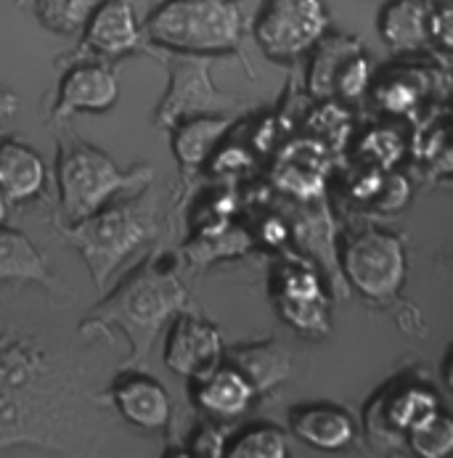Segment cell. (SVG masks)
Segmentation results:
<instances>
[{
    "instance_id": "obj_23",
    "label": "cell",
    "mask_w": 453,
    "mask_h": 458,
    "mask_svg": "<svg viewBox=\"0 0 453 458\" xmlns=\"http://www.w3.org/2000/svg\"><path fill=\"white\" fill-rule=\"evenodd\" d=\"M93 0H38V19L56 35H74L85 27Z\"/></svg>"
},
{
    "instance_id": "obj_24",
    "label": "cell",
    "mask_w": 453,
    "mask_h": 458,
    "mask_svg": "<svg viewBox=\"0 0 453 458\" xmlns=\"http://www.w3.org/2000/svg\"><path fill=\"white\" fill-rule=\"evenodd\" d=\"M226 448H228V435L226 429L209 419L204 424H199L194 432L189 435V445H186V454H194V456H226Z\"/></svg>"
},
{
    "instance_id": "obj_15",
    "label": "cell",
    "mask_w": 453,
    "mask_h": 458,
    "mask_svg": "<svg viewBox=\"0 0 453 458\" xmlns=\"http://www.w3.org/2000/svg\"><path fill=\"white\" fill-rule=\"evenodd\" d=\"M430 0H392L380 16V35L392 51H419L430 40Z\"/></svg>"
},
{
    "instance_id": "obj_29",
    "label": "cell",
    "mask_w": 453,
    "mask_h": 458,
    "mask_svg": "<svg viewBox=\"0 0 453 458\" xmlns=\"http://www.w3.org/2000/svg\"><path fill=\"white\" fill-rule=\"evenodd\" d=\"M8 204H11V199L5 197V191L0 189V225H3L5 217H8Z\"/></svg>"
},
{
    "instance_id": "obj_7",
    "label": "cell",
    "mask_w": 453,
    "mask_h": 458,
    "mask_svg": "<svg viewBox=\"0 0 453 458\" xmlns=\"http://www.w3.org/2000/svg\"><path fill=\"white\" fill-rule=\"evenodd\" d=\"M236 106V98L220 93L207 69V56L178 54L170 66V88L157 106V125L173 128L181 120L204 117V114H223Z\"/></svg>"
},
{
    "instance_id": "obj_11",
    "label": "cell",
    "mask_w": 453,
    "mask_h": 458,
    "mask_svg": "<svg viewBox=\"0 0 453 458\" xmlns=\"http://www.w3.org/2000/svg\"><path fill=\"white\" fill-rule=\"evenodd\" d=\"M192 397L204 416L215 421H234L250 411L258 393L239 369L223 360L192 379Z\"/></svg>"
},
{
    "instance_id": "obj_10",
    "label": "cell",
    "mask_w": 453,
    "mask_h": 458,
    "mask_svg": "<svg viewBox=\"0 0 453 458\" xmlns=\"http://www.w3.org/2000/svg\"><path fill=\"white\" fill-rule=\"evenodd\" d=\"M120 98V82L109 66L96 62H80L74 64L59 85L56 96V120H69L80 112H107Z\"/></svg>"
},
{
    "instance_id": "obj_2",
    "label": "cell",
    "mask_w": 453,
    "mask_h": 458,
    "mask_svg": "<svg viewBox=\"0 0 453 458\" xmlns=\"http://www.w3.org/2000/svg\"><path fill=\"white\" fill-rule=\"evenodd\" d=\"M157 231L154 197L112 199L82 220L69 223L66 239L82 255L96 286L101 289L115 267L143 247Z\"/></svg>"
},
{
    "instance_id": "obj_28",
    "label": "cell",
    "mask_w": 453,
    "mask_h": 458,
    "mask_svg": "<svg viewBox=\"0 0 453 458\" xmlns=\"http://www.w3.org/2000/svg\"><path fill=\"white\" fill-rule=\"evenodd\" d=\"M438 162H440L438 167H440L443 173H453V146L446 151V154H443V157H440V159H438Z\"/></svg>"
},
{
    "instance_id": "obj_3",
    "label": "cell",
    "mask_w": 453,
    "mask_h": 458,
    "mask_svg": "<svg viewBox=\"0 0 453 458\" xmlns=\"http://www.w3.org/2000/svg\"><path fill=\"white\" fill-rule=\"evenodd\" d=\"M149 43L189 56L231 54L242 43V13L234 0H165L143 21Z\"/></svg>"
},
{
    "instance_id": "obj_12",
    "label": "cell",
    "mask_w": 453,
    "mask_h": 458,
    "mask_svg": "<svg viewBox=\"0 0 453 458\" xmlns=\"http://www.w3.org/2000/svg\"><path fill=\"white\" fill-rule=\"evenodd\" d=\"M112 403L120 416L138 429H162L170 424L173 403L170 393L143 371H125L112 382Z\"/></svg>"
},
{
    "instance_id": "obj_5",
    "label": "cell",
    "mask_w": 453,
    "mask_h": 458,
    "mask_svg": "<svg viewBox=\"0 0 453 458\" xmlns=\"http://www.w3.org/2000/svg\"><path fill=\"white\" fill-rule=\"evenodd\" d=\"M324 0H265L255 21V40L270 59H297L326 35Z\"/></svg>"
},
{
    "instance_id": "obj_14",
    "label": "cell",
    "mask_w": 453,
    "mask_h": 458,
    "mask_svg": "<svg viewBox=\"0 0 453 458\" xmlns=\"http://www.w3.org/2000/svg\"><path fill=\"white\" fill-rule=\"evenodd\" d=\"M0 189L11 201H30L46 189V162L43 157L16 140L5 138L0 143Z\"/></svg>"
},
{
    "instance_id": "obj_4",
    "label": "cell",
    "mask_w": 453,
    "mask_h": 458,
    "mask_svg": "<svg viewBox=\"0 0 453 458\" xmlns=\"http://www.w3.org/2000/svg\"><path fill=\"white\" fill-rule=\"evenodd\" d=\"M56 178L62 212L66 223H74L120 194H128L130 189L146 186L151 181V170L132 167L125 173L115 165L109 154L90 146L88 140H62Z\"/></svg>"
},
{
    "instance_id": "obj_21",
    "label": "cell",
    "mask_w": 453,
    "mask_h": 458,
    "mask_svg": "<svg viewBox=\"0 0 453 458\" xmlns=\"http://www.w3.org/2000/svg\"><path fill=\"white\" fill-rule=\"evenodd\" d=\"M408 445L422 458H446L453 454V416L446 411H435L422 424H416L408 435Z\"/></svg>"
},
{
    "instance_id": "obj_16",
    "label": "cell",
    "mask_w": 453,
    "mask_h": 458,
    "mask_svg": "<svg viewBox=\"0 0 453 458\" xmlns=\"http://www.w3.org/2000/svg\"><path fill=\"white\" fill-rule=\"evenodd\" d=\"M234 120L220 117V114H204V117H192L181 120L173 125V154L181 162L184 170H196L209 159V154L218 148L223 135L231 131Z\"/></svg>"
},
{
    "instance_id": "obj_27",
    "label": "cell",
    "mask_w": 453,
    "mask_h": 458,
    "mask_svg": "<svg viewBox=\"0 0 453 458\" xmlns=\"http://www.w3.org/2000/svg\"><path fill=\"white\" fill-rule=\"evenodd\" d=\"M443 382H446V387L453 393V347L449 350L446 360H443Z\"/></svg>"
},
{
    "instance_id": "obj_20",
    "label": "cell",
    "mask_w": 453,
    "mask_h": 458,
    "mask_svg": "<svg viewBox=\"0 0 453 458\" xmlns=\"http://www.w3.org/2000/svg\"><path fill=\"white\" fill-rule=\"evenodd\" d=\"M440 408L438 394L430 393L427 387H406L400 393L389 394L385 400V421L389 429H395V435H408L416 424H422L427 416H432Z\"/></svg>"
},
{
    "instance_id": "obj_6",
    "label": "cell",
    "mask_w": 453,
    "mask_h": 458,
    "mask_svg": "<svg viewBox=\"0 0 453 458\" xmlns=\"http://www.w3.org/2000/svg\"><path fill=\"white\" fill-rule=\"evenodd\" d=\"M342 267L353 289L363 297L388 300L406 281V250L395 233L366 228L345 244Z\"/></svg>"
},
{
    "instance_id": "obj_18",
    "label": "cell",
    "mask_w": 453,
    "mask_h": 458,
    "mask_svg": "<svg viewBox=\"0 0 453 458\" xmlns=\"http://www.w3.org/2000/svg\"><path fill=\"white\" fill-rule=\"evenodd\" d=\"M0 281H51L48 265L35 244L24 233L5 225H0Z\"/></svg>"
},
{
    "instance_id": "obj_1",
    "label": "cell",
    "mask_w": 453,
    "mask_h": 458,
    "mask_svg": "<svg viewBox=\"0 0 453 458\" xmlns=\"http://www.w3.org/2000/svg\"><path fill=\"white\" fill-rule=\"evenodd\" d=\"M186 289L178 276L154 260L138 265L120 289L96 308V313L82 321L88 327H120L130 339V366H141L151 352L157 336L184 310Z\"/></svg>"
},
{
    "instance_id": "obj_13",
    "label": "cell",
    "mask_w": 453,
    "mask_h": 458,
    "mask_svg": "<svg viewBox=\"0 0 453 458\" xmlns=\"http://www.w3.org/2000/svg\"><path fill=\"white\" fill-rule=\"evenodd\" d=\"M289 429L297 440L319 451H339L350 445L355 437V424L350 413L329 403H311V405L292 408Z\"/></svg>"
},
{
    "instance_id": "obj_17",
    "label": "cell",
    "mask_w": 453,
    "mask_h": 458,
    "mask_svg": "<svg viewBox=\"0 0 453 458\" xmlns=\"http://www.w3.org/2000/svg\"><path fill=\"white\" fill-rule=\"evenodd\" d=\"M223 360L231 363L234 369H239L250 379V385L255 387L258 394L268 393L270 387L284 382L289 377V369H292L286 350L281 344H276V342L236 347Z\"/></svg>"
},
{
    "instance_id": "obj_22",
    "label": "cell",
    "mask_w": 453,
    "mask_h": 458,
    "mask_svg": "<svg viewBox=\"0 0 453 458\" xmlns=\"http://www.w3.org/2000/svg\"><path fill=\"white\" fill-rule=\"evenodd\" d=\"M226 456L231 458H286L289 456V445H286V435L284 429L273 427V424H255L244 432H239L228 448Z\"/></svg>"
},
{
    "instance_id": "obj_8",
    "label": "cell",
    "mask_w": 453,
    "mask_h": 458,
    "mask_svg": "<svg viewBox=\"0 0 453 458\" xmlns=\"http://www.w3.org/2000/svg\"><path fill=\"white\" fill-rule=\"evenodd\" d=\"M218 363H223V342L218 328L181 310L167 328L165 366L178 377L196 379Z\"/></svg>"
},
{
    "instance_id": "obj_26",
    "label": "cell",
    "mask_w": 453,
    "mask_h": 458,
    "mask_svg": "<svg viewBox=\"0 0 453 458\" xmlns=\"http://www.w3.org/2000/svg\"><path fill=\"white\" fill-rule=\"evenodd\" d=\"M430 38L453 48V0H438L430 11Z\"/></svg>"
},
{
    "instance_id": "obj_9",
    "label": "cell",
    "mask_w": 453,
    "mask_h": 458,
    "mask_svg": "<svg viewBox=\"0 0 453 458\" xmlns=\"http://www.w3.org/2000/svg\"><path fill=\"white\" fill-rule=\"evenodd\" d=\"M143 27L135 16V0H101L93 5L85 27L82 43L96 56H125L141 46Z\"/></svg>"
},
{
    "instance_id": "obj_19",
    "label": "cell",
    "mask_w": 453,
    "mask_h": 458,
    "mask_svg": "<svg viewBox=\"0 0 453 458\" xmlns=\"http://www.w3.org/2000/svg\"><path fill=\"white\" fill-rule=\"evenodd\" d=\"M355 54H361V46L350 38L334 35V38H321L316 43V56L311 64V93L326 98L334 93V82L337 74L342 72V66L347 64Z\"/></svg>"
},
{
    "instance_id": "obj_25",
    "label": "cell",
    "mask_w": 453,
    "mask_h": 458,
    "mask_svg": "<svg viewBox=\"0 0 453 458\" xmlns=\"http://www.w3.org/2000/svg\"><path fill=\"white\" fill-rule=\"evenodd\" d=\"M366 85H369V62L363 59V54H355L337 74L334 93H339L345 98H355L366 90Z\"/></svg>"
}]
</instances>
